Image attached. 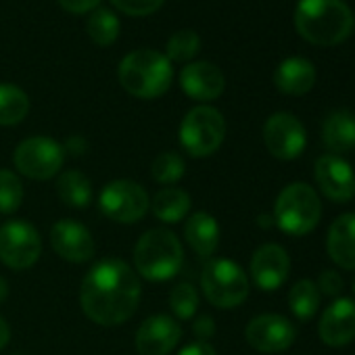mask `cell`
Here are the masks:
<instances>
[{
	"mask_svg": "<svg viewBox=\"0 0 355 355\" xmlns=\"http://www.w3.org/2000/svg\"><path fill=\"white\" fill-rule=\"evenodd\" d=\"M245 338L253 349L261 353H280L295 343L297 330L286 315L261 313L247 324Z\"/></svg>",
	"mask_w": 355,
	"mask_h": 355,
	"instance_id": "obj_12",
	"label": "cell"
},
{
	"mask_svg": "<svg viewBox=\"0 0 355 355\" xmlns=\"http://www.w3.org/2000/svg\"><path fill=\"white\" fill-rule=\"evenodd\" d=\"M63 148H65V153H71V155L80 157L82 153H86L88 144H86V140H84L82 136H71V138L67 140V144H65Z\"/></svg>",
	"mask_w": 355,
	"mask_h": 355,
	"instance_id": "obj_37",
	"label": "cell"
},
{
	"mask_svg": "<svg viewBox=\"0 0 355 355\" xmlns=\"http://www.w3.org/2000/svg\"><path fill=\"white\" fill-rule=\"evenodd\" d=\"M184 249L182 243L171 230L155 228L144 232L134 247V268L136 272L155 282L173 278L182 270Z\"/></svg>",
	"mask_w": 355,
	"mask_h": 355,
	"instance_id": "obj_4",
	"label": "cell"
},
{
	"mask_svg": "<svg viewBox=\"0 0 355 355\" xmlns=\"http://www.w3.org/2000/svg\"><path fill=\"white\" fill-rule=\"evenodd\" d=\"M59 5H61L65 11H69V13L82 15V13H88V11L98 9L101 0H59Z\"/></svg>",
	"mask_w": 355,
	"mask_h": 355,
	"instance_id": "obj_35",
	"label": "cell"
},
{
	"mask_svg": "<svg viewBox=\"0 0 355 355\" xmlns=\"http://www.w3.org/2000/svg\"><path fill=\"white\" fill-rule=\"evenodd\" d=\"M24 201V184L11 169H0V214H15Z\"/></svg>",
	"mask_w": 355,
	"mask_h": 355,
	"instance_id": "obj_31",
	"label": "cell"
},
{
	"mask_svg": "<svg viewBox=\"0 0 355 355\" xmlns=\"http://www.w3.org/2000/svg\"><path fill=\"white\" fill-rule=\"evenodd\" d=\"M320 340L328 347H345L355 338V301L336 297L322 313L318 324Z\"/></svg>",
	"mask_w": 355,
	"mask_h": 355,
	"instance_id": "obj_17",
	"label": "cell"
},
{
	"mask_svg": "<svg viewBox=\"0 0 355 355\" xmlns=\"http://www.w3.org/2000/svg\"><path fill=\"white\" fill-rule=\"evenodd\" d=\"M57 195L67 207L84 209L92 203V184L82 171L67 169L57 180Z\"/></svg>",
	"mask_w": 355,
	"mask_h": 355,
	"instance_id": "obj_24",
	"label": "cell"
},
{
	"mask_svg": "<svg viewBox=\"0 0 355 355\" xmlns=\"http://www.w3.org/2000/svg\"><path fill=\"white\" fill-rule=\"evenodd\" d=\"M184 239L197 255H211L220 245V224L211 214L197 211L184 224Z\"/></svg>",
	"mask_w": 355,
	"mask_h": 355,
	"instance_id": "obj_22",
	"label": "cell"
},
{
	"mask_svg": "<svg viewBox=\"0 0 355 355\" xmlns=\"http://www.w3.org/2000/svg\"><path fill=\"white\" fill-rule=\"evenodd\" d=\"M315 182L324 197L334 203H347L355 197V171L340 155H322L313 167Z\"/></svg>",
	"mask_w": 355,
	"mask_h": 355,
	"instance_id": "obj_13",
	"label": "cell"
},
{
	"mask_svg": "<svg viewBox=\"0 0 355 355\" xmlns=\"http://www.w3.org/2000/svg\"><path fill=\"white\" fill-rule=\"evenodd\" d=\"M326 251L338 268L355 270V214H343L330 224Z\"/></svg>",
	"mask_w": 355,
	"mask_h": 355,
	"instance_id": "obj_19",
	"label": "cell"
},
{
	"mask_svg": "<svg viewBox=\"0 0 355 355\" xmlns=\"http://www.w3.org/2000/svg\"><path fill=\"white\" fill-rule=\"evenodd\" d=\"M169 307L178 320H193L199 309V293L193 284L180 282L169 291Z\"/></svg>",
	"mask_w": 355,
	"mask_h": 355,
	"instance_id": "obj_29",
	"label": "cell"
},
{
	"mask_svg": "<svg viewBox=\"0 0 355 355\" xmlns=\"http://www.w3.org/2000/svg\"><path fill=\"white\" fill-rule=\"evenodd\" d=\"M15 169L32 180H51L65 163V148L49 136H32L17 144L13 153Z\"/></svg>",
	"mask_w": 355,
	"mask_h": 355,
	"instance_id": "obj_8",
	"label": "cell"
},
{
	"mask_svg": "<svg viewBox=\"0 0 355 355\" xmlns=\"http://www.w3.org/2000/svg\"><path fill=\"white\" fill-rule=\"evenodd\" d=\"M274 84L282 94L303 96L315 84V67L303 57H288L274 71Z\"/></svg>",
	"mask_w": 355,
	"mask_h": 355,
	"instance_id": "obj_20",
	"label": "cell"
},
{
	"mask_svg": "<svg viewBox=\"0 0 355 355\" xmlns=\"http://www.w3.org/2000/svg\"><path fill=\"white\" fill-rule=\"evenodd\" d=\"M226 138V119L224 115L209 107L199 105L191 109L180 123V144L191 157H209L214 155Z\"/></svg>",
	"mask_w": 355,
	"mask_h": 355,
	"instance_id": "obj_6",
	"label": "cell"
},
{
	"mask_svg": "<svg viewBox=\"0 0 355 355\" xmlns=\"http://www.w3.org/2000/svg\"><path fill=\"white\" fill-rule=\"evenodd\" d=\"M322 140L332 155L349 153L355 148V113L349 109L332 111L322 125Z\"/></svg>",
	"mask_w": 355,
	"mask_h": 355,
	"instance_id": "obj_21",
	"label": "cell"
},
{
	"mask_svg": "<svg viewBox=\"0 0 355 355\" xmlns=\"http://www.w3.org/2000/svg\"><path fill=\"white\" fill-rule=\"evenodd\" d=\"M199 49H201L199 34L193 30H180L167 40V55L165 57L169 61H175V63H187V61L195 59Z\"/></svg>",
	"mask_w": 355,
	"mask_h": 355,
	"instance_id": "obj_30",
	"label": "cell"
},
{
	"mask_svg": "<svg viewBox=\"0 0 355 355\" xmlns=\"http://www.w3.org/2000/svg\"><path fill=\"white\" fill-rule=\"evenodd\" d=\"M178 355H218V353H216V349L209 343L197 340V343H191V345L182 347Z\"/></svg>",
	"mask_w": 355,
	"mask_h": 355,
	"instance_id": "obj_36",
	"label": "cell"
},
{
	"mask_svg": "<svg viewBox=\"0 0 355 355\" xmlns=\"http://www.w3.org/2000/svg\"><path fill=\"white\" fill-rule=\"evenodd\" d=\"M180 88L195 101H216L226 88V80L220 67L209 61H193L180 71Z\"/></svg>",
	"mask_w": 355,
	"mask_h": 355,
	"instance_id": "obj_18",
	"label": "cell"
},
{
	"mask_svg": "<svg viewBox=\"0 0 355 355\" xmlns=\"http://www.w3.org/2000/svg\"><path fill=\"white\" fill-rule=\"evenodd\" d=\"M111 3L125 15L144 17V15H153L155 11H159L163 0H111Z\"/></svg>",
	"mask_w": 355,
	"mask_h": 355,
	"instance_id": "obj_32",
	"label": "cell"
},
{
	"mask_svg": "<svg viewBox=\"0 0 355 355\" xmlns=\"http://www.w3.org/2000/svg\"><path fill=\"white\" fill-rule=\"evenodd\" d=\"M98 209L117 224H136L150 209L148 193L132 180H113L98 195Z\"/></svg>",
	"mask_w": 355,
	"mask_h": 355,
	"instance_id": "obj_9",
	"label": "cell"
},
{
	"mask_svg": "<svg viewBox=\"0 0 355 355\" xmlns=\"http://www.w3.org/2000/svg\"><path fill=\"white\" fill-rule=\"evenodd\" d=\"M182 328L167 313H157L146 318L136 330V351L140 355H169L180 343Z\"/></svg>",
	"mask_w": 355,
	"mask_h": 355,
	"instance_id": "obj_14",
	"label": "cell"
},
{
	"mask_svg": "<svg viewBox=\"0 0 355 355\" xmlns=\"http://www.w3.org/2000/svg\"><path fill=\"white\" fill-rule=\"evenodd\" d=\"M353 293H355V278H353Z\"/></svg>",
	"mask_w": 355,
	"mask_h": 355,
	"instance_id": "obj_41",
	"label": "cell"
},
{
	"mask_svg": "<svg viewBox=\"0 0 355 355\" xmlns=\"http://www.w3.org/2000/svg\"><path fill=\"white\" fill-rule=\"evenodd\" d=\"M193 332H195V336H197L199 340L207 343V340L216 334V320H214L209 313L199 315V318L195 320V324H193Z\"/></svg>",
	"mask_w": 355,
	"mask_h": 355,
	"instance_id": "obj_34",
	"label": "cell"
},
{
	"mask_svg": "<svg viewBox=\"0 0 355 355\" xmlns=\"http://www.w3.org/2000/svg\"><path fill=\"white\" fill-rule=\"evenodd\" d=\"M184 173H187V163L182 155H178L175 150H163L150 163L153 180L163 187H171L175 182H180Z\"/></svg>",
	"mask_w": 355,
	"mask_h": 355,
	"instance_id": "obj_27",
	"label": "cell"
},
{
	"mask_svg": "<svg viewBox=\"0 0 355 355\" xmlns=\"http://www.w3.org/2000/svg\"><path fill=\"white\" fill-rule=\"evenodd\" d=\"M88 36L98 46H111L119 36V19L109 9H94L88 17Z\"/></svg>",
	"mask_w": 355,
	"mask_h": 355,
	"instance_id": "obj_28",
	"label": "cell"
},
{
	"mask_svg": "<svg viewBox=\"0 0 355 355\" xmlns=\"http://www.w3.org/2000/svg\"><path fill=\"white\" fill-rule=\"evenodd\" d=\"M201 286L207 301L220 309H232L249 297V278L232 259H211L201 274Z\"/></svg>",
	"mask_w": 355,
	"mask_h": 355,
	"instance_id": "obj_7",
	"label": "cell"
},
{
	"mask_svg": "<svg viewBox=\"0 0 355 355\" xmlns=\"http://www.w3.org/2000/svg\"><path fill=\"white\" fill-rule=\"evenodd\" d=\"M320 291L313 280H297L288 291V307L299 322H309L320 307Z\"/></svg>",
	"mask_w": 355,
	"mask_h": 355,
	"instance_id": "obj_25",
	"label": "cell"
},
{
	"mask_svg": "<svg viewBox=\"0 0 355 355\" xmlns=\"http://www.w3.org/2000/svg\"><path fill=\"white\" fill-rule=\"evenodd\" d=\"M142 286L136 272L123 259L96 261L82 280V311L101 326H119L128 322L140 303Z\"/></svg>",
	"mask_w": 355,
	"mask_h": 355,
	"instance_id": "obj_1",
	"label": "cell"
},
{
	"mask_svg": "<svg viewBox=\"0 0 355 355\" xmlns=\"http://www.w3.org/2000/svg\"><path fill=\"white\" fill-rule=\"evenodd\" d=\"M7 297H9V284L3 276H0V303H3Z\"/></svg>",
	"mask_w": 355,
	"mask_h": 355,
	"instance_id": "obj_39",
	"label": "cell"
},
{
	"mask_svg": "<svg viewBox=\"0 0 355 355\" xmlns=\"http://www.w3.org/2000/svg\"><path fill=\"white\" fill-rule=\"evenodd\" d=\"M353 15L343 0H299L295 28L315 46H336L353 32Z\"/></svg>",
	"mask_w": 355,
	"mask_h": 355,
	"instance_id": "obj_2",
	"label": "cell"
},
{
	"mask_svg": "<svg viewBox=\"0 0 355 355\" xmlns=\"http://www.w3.org/2000/svg\"><path fill=\"white\" fill-rule=\"evenodd\" d=\"M315 284L320 295H328V297H338L343 291V278L336 270H324Z\"/></svg>",
	"mask_w": 355,
	"mask_h": 355,
	"instance_id": "obj_33",
	"label": "cell"
},
{
	"mask_svg": "<svg viewBox=\"0 0 355 355\" xmlns=\"http://www.w3.org/2000/svg\"><path fill=\"white\" fill-rule=\"evenodd\" d=\"M9 338H11V328H9L7 320H5L3 315H0V349H5V347H7Z\"/></svg>",
	"mask_w": 355,
	"mask_h": 355,
	"instance_id": "obj_38",
	"label": "cell"
},
{
	"mask_svg": "<svg viewBox=\"0 0 355 355\" xmlns=\"http://www.w3.org/2000/svg\"><path fill=\"white\" fill-rule=\"evenodd\" d=\"M117 78L128 94L136 98H159L169 90L173 69L165 55L144 49L123 57Z\"/></svg>",
	"mask_w": 355,
	"mask_h": 355,
	"instance_id": "obj_3",
	"label": "cell"
},
{
	"mask_svg": "<svg viewBox=\"0 0 355 355\" xmlns=\"http://www.w3.org/2000/svg\"><path fill=\"white\" fill-rule=\"evenodd\" d=\"M274 224L288 236L309 234L320 218L322 203L318 193L305 182H291L284 187L274 203Z\"/></svg>",
	"mask_w": 355,
	"mask_h": 355,
	"instance_id": "obj_5",
	"label": "cell"
},
{
	"mask_svg": "<svg viewBox=\"0 0 355 355\" xmlns=\"http://www.w3.org/2000/svg\"><path fill=\"white\" fill-rule=\"evenodd\" d=\"M30 111L28 94L15 84H0V125H17Z\"/></svg>",
	"mask_w": 355,
	"mask_h": 355,
	"instance_id": "obj_26",
	"label": "cell"
},
{
	"mask_svg": "<svg viewBox=\"0 0 355 355\" xmlns=\"http://www.w3.org/2000/svg\"><path fill=\"white\" fill-rule=\"evenodd\" d=\"M263 142L272 157L280 161L297 159L307 144V132L293 113H274L263 125Z\"/></svg>",
	"mask_w": 355,
	"mask_h": 355,
	"instance_id": "obj_11",
	"label": "cell"
},
{
	"mask_svg": "<svg viewBox=\"0 0 355 355\" xmlns=\"http://www.w3.org/2000/svg\"><path fill=\"white\" fill-rule=\"evenodd\" d=\"M274 224V218L272 216H259V226L261 228H270Z\"/></svg>",
	"mask_w": 355,
	"mask_h": 355,
	"instance_id": "obj_40",
	"label": "cell"
},
{
	"mask_svg": "<svg viewBox=\"0 0 355 355\" xmlns=\"http://www.w3.org/2000/svg\"><path fill=\"white\" fill-rule=\"evenodd\" d=\"M42 253L38 230L24 220H11L0 226V261L11 270L32 268Z\"/></svg>",
	"mask_w": 355,
	"mask_h": 355,
	"instance_id": "obj_10",
	"label": "cell"
},
{
	"mask_svg": "<svg viewBox=\"0 0 355 355\" xmlns=\"http://www.w3.org/2000/svg\"><path fill=\"white\" fill-rule=\"evenodd\" d=\"M153 216L163 224H178L191 211V195L178 187H163L150 201Z\"/></svg>",
	"mask_w": 355,
	"mask_h": 355,
	"instance_id": "obj_23",
	"label": "cell"
},
{
	"mask_svg": "<svg viewBox=\"0 0 355 355\" xmlns=\"http://www.w3.org/2000/svg\"><path fill=\"white\" fill-rule=\"evenodd\" d=\"M53 251L71 263H84L94 255V239L86 226L73 220H59L51 228Z\"/></svg>",
	"mask_w": 355,
	"mask_h": 355,
	"instance_id": "obj_16",
	"label": "cell"
},
{
	"mask_svg": "<svg viewBox=\"0 0 355 355\" xmlns=\"http://www.w3.org/2000/svg\"><path fill=\"white\" fill-rule=\"evenodd\" d=\"M251 278L261 291H278L291 274V257L276 243L261 245L251 257Z\"/></svg>",
	"mask_w": 355,
	"mask_h": 355,
	"instance_id": "obj_15",
	"label": "cell"
}]
</instances>
